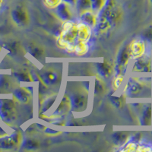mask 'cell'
I'll list each match as a JSON object with an SVG mask.
<instances>
[{
    "instance_id": "cell-20",
    "label": "cell",
    "mask_w": 152,
    "mask_h": 152,
    "mask_svg": "<svg viewBox=\"0 0 152 152\" xmlns=\"http://www.w3.org/2000/svg\"><path fill=\"white\" fill-rule=\"evenodd\" d=\"M88 43H83V42H78L75 45L74 47V53H75L78 56H82L85 55L88 53Z\"/></svg>"
},
{
    "instance_id": "cell-23",
    "label": "cell",
    "mask_w": 152,
    "mask_h": 152,
    "mask_svg": "<svg viewBox=\"0 0 152 152\" xmlns=\"http://www.w3.org/2000/svg\"><path fill=\"white\" fill-rule=\"evenodd\" d=\"M94 91L96 95H101L105 92V85L103 83V81L99 78L95 79Z\"/></svg>"
},
{
    "instance_id": "cell-5",
    "label": "cell",
    "mask_w": 152,
    "mask_h": 152,
    "mask_svg": "<svg viewBox=\"0 0 152 152\" xmlns=\"http://www.w3.org/2000/svg\"><path fill=\"white\" fill-rule=\"evenodd\" d=\"M71 100L72 109L75 111H81L85 110L88 105V96L85 93H75L72 95L70 98Z\"/></svg>"
},
{
    "instance_id": "cell-17",
    "label": "cell",
    "mask_w": 152,
    "mask_h": 152,
    "mask_svg": "<svg viewBox=\"0 0 152 152\" xmlns=\"http://www.w3.org/2000/svg\"><path fill=\"white\" fill-rule=\"evenodd\" d=\"M42 81L46 84V85H53L56 83L58 80V75L56 72L49 70V71L45 72L41 75Z\"/></svg>"
},
{
    "instance_id": "cell-33",
    "label": "cell",
    "mask_w": 152,
    "mask_h": 152,
    "mask_svg": "<svg viewBox=\"0 0 152 152\" xmlns=\"http://www.w3.org/2000/svg\"><path fill=\"white\" fill-rule=\"evenodd\" d=\"M123 80H124V75L122 74V73H119L113 81V87L116 90L120 87V85L123 83Z\"/></svg>"
},
{
    "instance_id": "cell-15",
    "label": "cell",
    "mask_w": 152,
    "mask_h": 152,
    "mask_svg": "<svg viewBox=\"0 0 152 152\" xmlns=\"http://www.w3.org/2000/svg\"><path fill=\"white\" fill-rule=\"evenodd\" d=\"M81 21H83V23H85V24H88L90 27L96 26L97 18V16L95 15L94 13L91 10L86 11V12H84L83 13H81Z\"/></svg>"
},
{
    "instance_id": "cell-31",
    "label": "cell",
    "mask_w": 152,
    "mask_h": 152,
    "mask_svg": "<svg viewBox=\"0 0 152 152\" xmlns=\"http://www.w3.org/2000/svg\"><path fill=\"white\" fill-rule=\"evenodd\" d=\"M142 37L145 40L152 43V25L148 27L142 33Z\"/></svg>"
},
{
    "instance_id": "cell-2",
    "label": "cell",
    "mask_w": 152,
    "mask_h": 152,
    "mask_svg": "<svg viewBox=\"0 0 152 152\" xmlns=\"http://www.w3.org/2000/svg\"><path fill=\"white\" fill-rule=\"evenodd\" d=\"M78 42L77 24L71 21H64L57 39L59 47L67 52L74 53L75 45Z\"/></svg>"
},
{
    "instance_id": "cell-11",
    "label": "cell",
    "mask_w": 152,
    "mask_h": 152,
    "mask_svg": "<svg viewBox=\"0 0 152 152\" xmlns=\"http://www.w3.org/2000/svg\"><path fill=\"white\" fill-rule=\"evenodd\" d=\"M78 28V42L88 43L91 37V27L85 23H79L77 24Z\"/></svg>"
},
{
    "instance_id": "cell-18",
    "label": "cell",
    "mask_w": 152,
    "mask_h": 152,
    "mask_svg": "<svg viewBox=\"0 0 152 152\" xmlns=\"http://www.w3.org/2000/svg\"><path fill=\"white\" fill-rule=\"evenodd\" d=\"M142 122L144 125H150L151 122V106L148 104L145 107L142 116Z\"/></svg>"
},
{
    "instance_id": "cell-6",
    "label": "cell",
    "mask_w": 152,
    "mask_h": 152,
    "mask_svg": "<svg viewBox=\"0 0 152 152\" xmlns=\"http://www.w3.org/2000/svg\"><path fill=\"white\" fill-rule=\"evenodd\" d=\"M21 142V135L18 132L12 133L10 135H3L0 138V148L11 149L18 145Z\"/></svg>"
},
{
    "instance_id": "cell-30",
    "label": "cell",
    "mask_w": 152,
    "mask_h": 152,
    "mask_svg": "<svg viewBox=\"0 0 152 152\" xmlns=\"http://www.w3.org/2000/svg\"><path fill=\"white\" fill-rule=\"evenodd\" d=\"M44 5L50 9H56V8L62 2V0H43Z\"/></svg>"
},
{
    "instance_id": "cell-1",
    "label": "cell",
    "mask_w": 152,
    "mask_h": 152,
    "mask_svg": "<svg viewBox=\"0 0 152 152\" xmlns=\"http://www.w3.org/2000/svg\"><path fill=\"white\" fill-rule=\"evenodd\" d=\"M100 17L97 19V29L104 32L112 25L116 24L122 17V10L115 0H106L103 8L100 9Z\"/></svg>"
},
{
    "instance_id": "cell-35",
    "label": "cell",
    "mask_w": 152,
    "mask_h": 152,
    "mask_svg": "<svg viewBox=\"0 0 152 152\" xmlns=\"http://www.w3.org/2000/svg\"><path fill=\"white\" fill-rule=\"evenodd\" d=\"M2 3H3V0H0V7L2 6Z\"/></svg>"
},
{
    "instance_id": "cell-7",
    "label": "cell",
    "mask_w": 152,
    "mask_h": 152,
    "mask_svg": "<svg viewBox=\"0 0 152 152\" xmlns=\"http://www.w3.org/2000/svg\"><path fill=\"white\" fill-rule=\"evenodd\" d=\"M132 71L135 72H151V59L149 56L144 54L138 58L133 66Z\"/></svg>"
},
{
    "instance_id": "cell-12",
    "label": "cell",
    "mask_w": 152,
    "mask_h": 152,
    "mask_svg": "<svg viewBox=\"0 0 152 152\" xmlns=\"http://www.w3.org/2000/svg\"><path fill=\"white\" fill-rule=\"evenodd\" d=\"M55 9L57 16L62 21H66L71 20L72 17V13L71 9H70V5L62 2Z\"/></svg>"
},
{
    "instance_id": "cell-13",
    "label": "cell",
    "mask_w": 152,
    "mask_h": 152,
    "mask_svg": "<svg viewBox=\"0 0 152 152\" xmlns=\"http://www.w3.org/2000/svg\"><path fill=\"white\" fill-rule=\"evenodd\" d=\"M71 109L72 105L70 97H69L68 96H64L62 97L60 104L58 106L53 114L57 116H63V115H66Z\"/></svg>"
},
{
    "instance_id": "cell-19",
    "label": "cell",
    "mask_w": 152,
    "mask_h": 152,
    "mask_svg": "<svg viewBox=\"0 0 152 152\" xmlns=\"http://www.w3.org/2000/svg\"><path fill=\"white\" fill-rule=\"evenodd\" d=\"M76 5H77V9L80 14L91 9L90 0H77Z\"/></svg>"
},
{
    "instance_id": "cell-3",
    "label": "cell",
    "mask_w": 152,
    "mask_h": 152,
    "mask_svg": "<svg viewBox=\"0 0 152 152\" xmlns=\"http://www.w3.org/2000/svg\"><path fill=\"white\" fill-rule=\"evenodd\" d=\"M16 116V109L14 102L10 100H0V118L6 123L14 121Z\"/></svg>"
},
{
    "instance_id": "cell-27",
    "label": "cell",
    "mask_w": 152,
    "mask_h": 152,
    "mask_svg": "<svg viewBox=\"0 0 152 152\" xmlns=\"http://www.w3.org/2000/svg\"><path fill=\"white\" fill-rule=\"evenodd\" d=\"M91 9L93 11H100L106 2V0H90Z\"/></svg>"
},
{
    "instance_id": "cell-32",
    "label": "cell",
    "mask_w": 152,
    "mask_h": 152,
    "mask_svg": "<svg viewBox=\"0 0 152 152\" xmlns=\"http://www.w3.org/2000/svg\"><path fill=\"white\" fill-rule=\"evenodd\" d=\"M24 147L28 149H35L39 147V143L35 140L28 139L24 142Z\"/></svg>"
},
{
    "instance_id": "cell-37",
    "label": "cell",
    "mask_w": 152,
    "mask_h": 152,
    "mask_svg": "<svg viewBox=\"0 0 152 152\" xmlns=\"http://www.w3.org/2000/svg\"><path fill=\"white\" fill-rule=\"evenodd\" d=\"M0 52H1V49H0Z\"/></svg>"
},
{
    "instance_id": "cell-29",
    "label": "cell",
    "mask_w": 152,
    "mask_h": 152,
    "mask_svg": "<svg viewBox=\"0 0 152 152\" xmlns=\"http://www.w3.org/2000/svg\"><path fill=\"white\" fill-rule=\"evenodd\" d=\"M110 100L113 104L116 106L117 108H120V107H123L125 104V100H126L124 97H111Z\"/></svg>"
},
{
    "instance_id": "cell-14",
    "label": "cell",
    "mask_w": 152,
    "mask_h": 152,
    "mask_svg": "<svg viewBox=\"0 0 152 152\" xmlns=\"http://www.w3.org/2000/svg\"><path fill=\"white\" fill-rule=\"evenodd\" d=\"M13 97L21 104H27L31 98L30 92L25 88H18L13 92Z\"/></svg>"
},
{
    "instance_id": "cell-22",
    "label": "cell",
    "mask_w": 152,
    "mask_h": 152,
    "mask_svg": "<svg viewBox=\"0 0 152 152\" xmlns=\"http://www.w3.org/2000/svg\"><path fill=\"white\" fill-rule=\"evenodd\" d=\"M113 137L114 143L117 145H121L128 140L129 135L126 132H116L115 134H113Z\"/></svg>"
},
{
    "instance_id": "cell-28",
    "label": "cell",
    "mask_w": 152,
    "mask_h": 152,
    "mask_svg": "<svg viewBox=\"0 0 152 152\" xmlns=\"http://www.w3.org/2000/svg\"><path fill=\"white\" fill-rule=\"evenodd\" d=\"M137 147H138V144L134 141V142H129L124 145L123 148L121 149L122 151H136Z\"/></svg>"
},
{
    "instance_id": "cell-4",
    "label": "cell",
    "mask_w": 152,
    "mask_h": 152,
    "mask_svg": "<svg viewBox=\"0 0 152 152\" xmlns=\"http://www.w3.org/2000/svg\"><path fill=\"white\" fill-rule=\"evenodd\" d=\"M11 16L12 20L14 21L18 26H24L29 22V13L26 8L22 5H18L12 11Z\"/></svg>"
},
{
    "instance_id": "cell-25",
    "label": "cell",
    "mask_w": 152,
    "mask_h": 152,
    "mask_svg": "<svg viewBox=\"0 0 152 152\" xmlns=\"http://www.w3.org/2000/svg\"><path fill=\"white\" fill-rule=\"evenodd\" d=\"M15 78L18 80L21 81H24V82H30V81H32V77L31 76V75L28 72H15L14 73Z\"/></svg>"
},
{
    "instance_id": "cell-24",
    "label": "cell",
    "mask_w": 152,
    "mask_h": 152,
    "mask_svg": "<svg viewBox=\"0 0 152 152\" xmlns=\"http://www.w3.org/2000/svg\"><path fill=\"white\" fill-rule=\"evenodd\" d=\"M11 88V83L6 77L4 75H0V94L5 93L9 90Z\"/></svg>"
},
{
    "instance_id": "cell-10",
    "label": "cell",
    "mask_w": 152,
    "mask_h": 152,
    "mask_svg": "<svg viewBox=\"0 0 152 152\" xmlns=\"http://www.w3.org/2000/svg\"><path fill=\"white\" fill-rule=\"evenodd\" d=\"M143 86L142 84L135 79H130L126 85L125 92L129 97H136L142 92Z\"/></svg>"
},
{
    "instance_id": "cell-36",
    "label": "cell",
    "mask_w": 152,
    "mask_h": 152,
    "mask_svg": "<svg viewBox=\"0 0 152 152\" xmlns=\"http://www.w3.org/2000/svg\"><path fill=\"white\" fill-rule=\"evenodd\" d=\"M150 2H151V5H152V0H150Z\"/></svg>"
},
{
    "instance_id": "cell-21",
    "label": "cell",
    "mask_w": 152,
    "mask_h": 152,
    "mask_svg": "<svg viewBox=\"0 0 152 152\" xmlns=\"http://www.w3.org/2000/svg\"><path fill=\"white\" fill-rule=\"evenodd\" d=\"M28 53L31 54L33 57H34L35 59H39L41 58L43 55V50L40 48V47H37L36 45H30L28 47Z\"/></svg>"
},
{
    "instance_id": "cell-9",
    "label": "cell",
    "mask_w": 152,
    "mask_h": 152,
    "mask_svg": "<svg viewBox=\"0 0 152 152\" xmlns=\"http://www.w3.org/2000/svg\"><path fill=\"white\" fill-rule=\"evenodd\" d=\"M130 59H131V55H130L129 48L128 46V47L122 49L120 52L119 53V55H118L116 69L119 72V73H122L125 68H126V66L129 63V61Z\"/></svg>"
},
{
    "instance_id": "cell-34",
    "label": "cell",
    "mask_w": 152,
    "mask_h": 152,
    "mask_svg": "<svg viewBox=\"0 0 152 152\" xmlns=\"http://www.w3.org/2000/svg\"><path fill=\"white\" fill-rule=\"evenodd\" d=\"M62 2H65V3L68 4L70 6H73V5H76V2H77V0H62Z\"/></svg>"
},
{
    "instance_id": "cell-26",
    "label": "cell",
    "mask_w": 152,
    "mask_h": 152,
    "mask_svg": "<svg viewBox=\"0 0 152 152\" xmlns=\"http://www.w3.org/2000/svg\"><path fill=\"white\" fill-rule=\"evenodd\" d=\"M6 50H8L11 53L14 54L16 53L20 50V47H19L18 43L17 42H12V43H7L4 46Z\"/></svg>"
},
{
    "instance_id": "cell-8",
    "label": "cell",
    "mask_w": 152,
    "mask_h": 152,
    "mask_svg": "<svg viewBox=\"0 0 152 152\" xmlns=\"http://www.w3.org/2000/svg\"><path fill=\"white\" fill-rule=\"evenodd\" d=\"M129 48L131 59H137L145 54L146 47H145V43L143 40H135L130 43Z\"/></svg>"
},
{
    "instance_id": "cell-16",
    "label": "cell",
    "mask_w": 152,
    "mask_h": 152,
    "mask_svg": "<svg viewBox=\"0 0 152 152\" xmlns=\"http://www.w3.org/2000/svg\"><path fill=\"white\" fill-rule=\"evenodd\" d=\"M97 71L104 78H109L113 73V68L110 63L104 62L97 65Z\"/></svg>"
}]
</instances>
